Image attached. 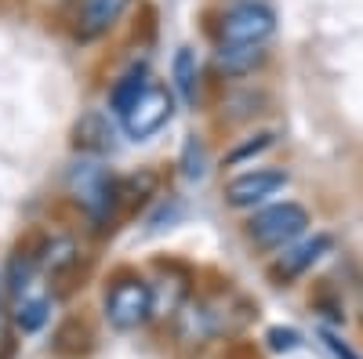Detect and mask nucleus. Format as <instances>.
Instances as JSON below:
<instances>
[{
    "label": "nucleus",
    "instance_id": "nucleus-14",
    "mask_svg": "<svg viewBox=\"0 0 363 359\" xmlns=\"http://www.w3.org/2000/svg\"><path fill=\"white\" fill-rule=\"evenodd\" d=\"M207 160H203V145L196 142V138H189L186 142V153H182V174H186V178H203V167Z\"/></svg>",
    "mask_w": 363,
    "mask_h": 359
},
{
    "label": "nucleus",
    "instance_id": "nucleus-16",
    "mask_svg": "<svg viewBox=\"0 0 363 359\" xmlns=\"http://www.w3.org/2000/svg\"><path fill=\"white\" fill-rule=\"evenodd\" d=\"M265 341H269V348H272V352H294V348L301 345V334H298V331H291V326H269Z\"/></svg>",
    "mask_w": 363,
    "mask_h": 359
},
{
    "label": "nucleus",
    "instance_id": "nucleus-6",
    "mask_svg": "<svg viewBox=\"0 0 363 359\" xmlns=\"http://www.w3.org/2000/svg\"><path fill=\"white\" fill-rule=\"evenodd\" d=\"M284 186H287V174L284 171L258 167V171H247V174H236L233 182L225 186V200L233 207H255V203H262L269 196H277Z\"/></svg>",
    "mask_w": 363,
    "mask_h": 359
},
{
    "label": "nucleus",
    "instance_id": "nucleus-13",
    "mask_svg": "<svg viewBox=\"0 0 363 359\" xmlns=\"http://www.w3.org/2000/svg\"><path fill=\"white\" fill-rule=\"evenodd\" d=\"M73 135H77V149H87V153H102V149H109V138H113L109 127L102 124V116H95V113L84 116Z\"/></svg>",
    "mask_w": 363,
    "mask_h": 359
},
{
    "label": "nucleus",
    "instance_id": "nucleus-18",
    "mask_svg": "<svg viewBox=\"0 0 363 359\" xmlns=\"http://www.w3.org/2000/svg\"><path fill=\"white\" fill-rule=\"evenodd\" d=\"M269 142H272V135H258V142H251V145H244V149H236L229 160H244V156H251V153H262Z\"/></svg>",
    "mask_w": 363,
    "mask_h": 359
},
{
    "label": "nucleus",
    "instance_id": "nucleus-11",
    "mask_svg": "<svg viewBox=\"0 0 363 359\" xmlns=\"http://www.w3.org/2000/svg\"><path fill=\"white\" fill-rule=\"evenodd\" d=\"M215 62L229 76H244V73H251L255 66L265 62V47H218Z\"/></svg>",
    "mask_w": 363,
    "mask_h": 359
},
{
    "label": "nucleus",
    "instance_id": "nucleus-8",
    "mask_svg": "<svg viewBox=\"0 0 363 359\" xmlns=\"http://www.w3.org/2000/svg\"><path fill=\"white\" fill-rule=\"evenodd\" d=\"M131 0H84L80 8V33L84 37H102L106 29L120 22V15L128 11Z\"/></svg>",
    "mask_w": 363,
    "mask_h": 359
},
{
    "label": "nucleus",
    "instance_id": "nucleus-15",
    "mask_svg": "<svg viewBox=\"0 0 363 359\" xmlns=\"http://www.w3.org/2000/svg\"><path fill=\"white\" fill-rule=\"evenodd\" d=\"M11 309H8V294H4V276H0V359L11 355Z\"/></svg>",
    "mask_w": 363,
    "mask_h": 359
},
{
    "label": "nucleus",
    "instance_id": "nucleus-2",
    "mask_svg": "<svg viewBox=\"0 0 363 359\" xmlns=\"http://www.w3.org/2000/svg\"><path fill=\"white\" fill-rule=\"evenodd\" d=\"M102 312H106L113 331H138V326H145L153 319V290L138 276H120L106 290Z\"/></svg>",
    "mask_w": 363,
    "mask_h": 359
},
{
    "label": "nucleus",
    "instance_id": "nucleus-9",
    "mask_svg": "<svg viewBox=\"0 0 363 359\" xmlns=\"http://www.w3.org/2000/svg\"><path fill=\"white\" fill-rule=\"evenodd\" d=\"M37 265H40V273L44 276H62L66 268L77 265V244H73V236H48L40 251H37Z\"/></svg>",
    "mask_w": 363,
    "mask_h": 359
},
{
    "label": "nucleus",
    "instance_id": "nucleus-7",
    "mask_svg": "<svg viewBox=\"0 0 363 359\" xmlns=\"http://www.w3.org/2000/svg\"><path fill=\"white\" fill-rule=\"evenodd\" d=\"M330 244L335 239L330 236H313V239H301V244H294V247H284V254L277 258V265H272V276L277 280H294V276H301L306 268H313L327 251H330Z\"/></svg>",
    "mask_w": 363,
    "mask_h": 359
},
{
    "label": "nucleus",
    "instance_id": "nucleus-10",
    "mask_svg": "<svg viewBox=\"0 0 363 359\" xmlns=\"http://www.w3.org/2000/svg\"><path fill=\"white\" fill-rule=\"evenodd\" d=\"M171 76H174V91L182 95V102L196 106V95H200V69H196V55H193L189 47H182V51L174 55Z\"/></svg>",
    "mask_w": 363,
    "mask_h": 359
},
{
    "label": "nucleus",
    "instance_id": "nucleus-1",
    "mask_svg": "<svg viewBox=\"0 0 363 359\" xmlns=\"http://www.w3.org/2000/svg\"><path fill=\"white\" fill-rule=\"evenodd\" d=\"M66 186H69L73 203L95 225L113 218L116 203H120V182L113 178L109 167H102L99 160H77L69 167V174H66Z\"/></svg>",
    "mask_w": 363,
    "mask_h": 359
},
{
    "label": "nucleus",
    "instance_id": "nucleus-5",
    "mask_svg": "<svg viewBox=\"0 0 363 359\" xmlns=\"http://www.w3.org/2000/svg\"><path fill=\"white\" fill-rule=\"evenodd\" d=\"M174 116V98H171V91L167 87H160V84H149L145 91L138 95V102L120 116L124 120V131L135 138V142H145V138H153L167 120Z\"/></svg>",
    "mask_w": 363,
    "mask_h": 359
},
{
    "label": "nucleus",
    "instance_id": "nucleus-17",
    "mask_svg": "<svg viewBox=\"0 0 363 359\" xmlns=\"http://www.w3.org/2000/svg\"><path fill=\"white\" fill-rule=\"evenodd\" d=\"M320 341H323V348H327L330 355H335V359H363V355H359L356 348H349V345H345L335 331H327V326L320 331Z\"/></svg>",
    "mask_w": 363,
    "mask_h": 359
},
{
    "label": "nucleus",
    "instance_id": "nucleus-4",
    "mask_svg": "<svg viewBox=\"0 0 363 359\" xmlns=\"http://www.w3.org/2000/svg\"><path fill=\"white\" fill-rule=\"evenodd\" d=\"M277 33V15L265 4H240L229 8L218 22L222 47H265V40Z\"/></svg>",
    "mask_w": 363,
    "mask_h": 359
},
{
    "label": "nucleus",
    "instance_id": "nucleus-3",
    "mask_svg": "<svg viewBox=\"0 0 363 359\" xmlns=\"http://www.w3.org/2000/svg\"><path fill=\"white\" fill-rule=\"evenodd\" d=\"M306 229H309V211L301 203H272L247 222V236L265 251L291 247Z\"/></svg>",
    "mask_w": 363,
    "mask_h": 359
},
{
    "label": "nucleus",
    "instance_id": "nucleus-12",
    "mask_svg": "<svg viewBox=\"0 0 363 359\" xmlns=\"http://www.w3.org/2000/svg\"><path fill=\"white\" fill-rule=\"evenodd\" d=\"M145 80H142V73H128V76H120L116 84H113V91H109V109L116 113V116H124L135 102H138V95L145 91Z\"/></svg>",
    "mask_w": 363,
    "mask_h": 359
}]
</instances>
